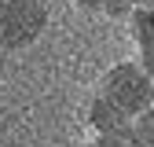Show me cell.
Returning <instances> with one entry per match:
<instances>
[{"label":"cell","mask_w":154,"mask_h":147,"mask_svg":"<svg viewBox=\"0 0 154 147\" xmlns=\"http://www.w3.org/2000/svg\"><path fill=\"white\" fill-rule=\"evenodd\" d=\"M95 92L128 118H136L147 107H154V81L143 74V66L136 59H121V63L106 66L99 85H95Z\"/></svg>","instance_id":"1"},{"label":"cell","mask_w":154,"mask_h":147,"mask_svg":"<svg viewBox=\"0 0 154 147\" xmlns=\"http://www.w3.org/2000/svg\"><path fill=\"white\" fill-rule=\"evenodd\" d=\"M48 30V0H0V52H26Z\"/></svg>","instance_id":"2"},{"label":"cell","mask_w":154,"mask_h":147,"mask_svg":"<svg viewBox=\"0 0 154 147\" xmlns=\"http://www.w3.org/2000/svg\"><path fill=\"white\" fill-rule=\"evenodd\" d=\"M128 41L136 48L132 59L154 81V8H132L128 11Z\"/></svg>","instance_id":"3"},{"label":"cell","mask_w":154,"mask_h":147,"mask_svg":"<svg viewBox=\"0 0 154 147\" xmlns=\"http://www.w3.org/2000/svg\"><path fill=\"white\" fill-rule=\"evenodd\" d=\"M128 114H121L114 103H106L99 92H92V99L85 107V125L92 129V133H125L128 129Z\"/></svg>","instance_id":"4"},{"label":"cell","mask_w":154,"mask_h":147,"mask_svg":"<svg viewBox=\"0 0 154 147\" xmlns=\"http://www.w3.org/2000/svg\"><path fill=\"white\" fill-rule=\"evenodd\" d=\"M73 4L95 18H128V11L136 8L132 0H73Z\"/></svg>","instance_id":"5"},{"label":"cell","mask_w":154,"mask_h":147,"mask_svg":"<svg viewBox=\"0 0 154 147\" xmlns=\"http://www.w3.org/2000/svg\"><path fill=\"white\" fill-rule=\"evenodd\" d=\"M128 147H154V107H147L143 114H136L125 129Z\"/></svg>","instance_id":"6"},{"label":"cell","mask_w":154,"mask_h":147,"mask_svg":"<svg viewBox=\"0 0 154 147\" xmlns=\"http://www.w3.org/2000/svg\"><path fill=\"white\" fill-rule=\"evenodd\" d=\"M85 147H128V136L125 133H92Z\"/></svg>","instance_id":"7"},{"label":"cell","mask_w":154,"mask_h":147,"mask_svg":"<svg viewBox=\"0 0 154 147\" xmlns=\"http://www.w3.org/2000/svg\"><path fill=\"white\" fill-rule=\"evenodd\" d=\"M136 8H154V0H132Z\"/></svg>","instance_id":"8"}]
</instances>
